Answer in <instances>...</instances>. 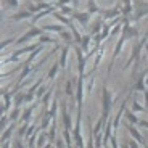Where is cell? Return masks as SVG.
Wrapping results in <instances>:
<instances>
[{
  "label": "cell",
  "mask_w": 148,
  "mask_h": 148,
  "mask_svg": "<svg viewBox=\"0 0 148 148\" xmlns=\"http://www.w3.org/2000/svg\"><path fill=\"white\" fill-rule=\"evenodd\" d=\"M44 32H45L44 27H39V26H29V29H27L26 32L21 34V36H19L18 39H16L15 45H23L24 42L31 40V39H34V37H40V36H44Z\"/></svg>",
  "instance_id": "1"
},
{
  "label": "cell",
  "mask_w": 148,
  "mask_h": 148,
  "mask_svg": "<svg viewBox=\"0 0 148 148\" xmlns=\"http://www.w3.org/2000/svg\"><path fill=\"white\" fill-rule=\"evenodd\" d=\"M147 15H148V0H134V15L130 19L134 23H137Z\"/></svg>",
  "instance_id": "2"
},
{
  "label": "cell",
  "mask_w": 148,
  "mask_h": 148,
  "mask_svg": "<svg viewBox=\"0 0 148 148\" xmlns=\"http://www.w3.org/2000/svg\"><path fill=\"white\" fill-rule=\"evenodd\" d=\"M100 16L103 18V21L116 19L119 16H122V7H113V8H108V10H100Z\"/></svg>",
  "instance_id": "3"
},
{
  "label": "cell",
  "mask_w": 148,
  "mask_h": 148,
  "mask_svg": "<svg viewBox=\"0 0 148 148\" xmlns=\"http://www.w3.org/2000/svg\"><path fill=\"white\" fill-rule=\"evenodd\" d=\"M90 16H92V13H89V11H74L71 18L79 21V24H81L82 27H87V23H89Z\"/></svg>",
  "instance_id": "4"
},
{
  "label": "cell",
  "mask_w": 148,
  "mask_h": 148,
  "mask_svg": "<svg viewBox=\"0 0 148 148\" xmlns=\"http://www.w3.org/2000/svg\"><path fill=\"white\" fill-rule=\"evenodd\" d=\"M34 18V13L29 10H23V11H18V13H13V15L8 16L10 21H23V19H32Z\"/></svg>",
  "instance_id": "5"
},
{
  "label": "cell",
  "mask_w": 148,
  "mask_h": 148,
  "mask_svg": "<svg viewBox=\"0 0 148 148\" xmlns=\"http://www.w3.org/2000/svg\"><path fill=\"white\" fill-rule=\"evenodd\" d=\"M55 11H56V5H53V7L47 8V10H42V11H39V13H36V15H34V18L31 19V24H29V26H36L37 21H39L40 18H44V16H47V15H53Z\"/></svg>",
  "instance_id": "6"
},
{
  "label": "cell",
  "mask_w": 148,
  "mask_h": 148,
  "mask_svg": "<svg viewBox=\"0 0 148 148\" xmlns=\"http://www.w3.org/2000/svg\"><path fill=\"white\" fill-rule=\"evenodd\" d=\"M90 40H92V36L90 34H85L84 37H82V40H81V44H79V47L84 50L85 53H87V58H89V55H90Z\"/></svg>",
  "instance_id": "7"
},
{
  "label": "cell",
  "mask_w": 148,
  "mask_h": 148,
  "mask_svg": "<svg viewBox=\"0 0 148 148\" xmlns=\"http://www.w3.org/2000/svg\"><path fill=\"white\" fill-rule=\"evenodd\" d=\"M71 45H64L60 52H61V56H60V66L61 68H66V61H68V52H69Z\"/></svg>",
  "instance_id": "8"
},
{
  "label": "cell",
  "mask_w": 148,
  "mask_h": 148,
  "mask_svg": "<svg viewBox=\"0 0 148 148\" xmlns=\"http://www.w3.org/2000/svg\"><path fill=\"white\" fill-rule=\"evenodd\" d=\"M87 11L95 15V13H100V7L97 5V0H89L87 2Z\"/></svg>",
  "instance_id": "9"
},
{
  "label": "cell",
  "mask_w": 148,
  "mask_h": 148,
  "mask_svg": "<svg viewBox=\"0 0 148 148\" xmlns=\"http://www.w3.org/2000/svg\"><path fill=\"white\" fill-rule=\"evenodd\" d=\"M45 29V32H48V31H52V32H61V31H64V26L63 24H48V26H42Z\"/></svg>",
  "instance_id": "10"
},
{
  "label": "cell",
  "mask_w": 148,
  "mask_h": 148,
  "mask_svg": "<svg viewBox=\"0 0 148 148\" xmlns=\"http://www.w3.org/2000/svg\"><path fill=\"white\" fill-rule=\"evenodd\" d=\"M74 7H69V5H63V7H60V13L61 15H64V16H73V13H74Z\"/></svg>",
  "instance_id": "11"
},
{
  "label": "cell",
  "mask_w": 148,
  "mask_h": 148,
  "mask_svg": "<svg viewBox=\"0 0 148 148\" xmlns=\"http://www.w3.org/2000/svg\"><path fill=\"white\" fill-rule=\"evenodd\" d=\"M39 42H40V44H58V39H53V37H48V36H40L39 37Z\"/></svg>",
  "instance_id": "12"
},
{
  "label": "cell",
  "mask_w": 148,
  "mask_h": 148,
  "mask_svg": "<svg viewBox=\"0 0 148 148\" xmlns=\"http://www.w3.org/2000/svg\"><path fill=\"white\" fill-rule=\"evenodd\" d=\"M69 3H71V7H73V0H56V2H55L56 8L63 7V5H69Z\"/></svg>",
  "instance_id": "13"
},
{
  "label": "cell",
  "mask_w": 148,
  "mask_h": 148,
  "mask_svg": "<svg viewBox=\"0 0 148 148\" xmlns=\"http://www.w3.org/2000/svg\"><path fill=\"white\" fill-rule=\"evenodd\" d=\"M15 42H16L15 39H7V40H3V42H2V45H0V47H2V50H3V48H7L10 44H15Z\"/></svg>",
  "instance_id": "14"
},
{
  "label": "cell",
  "mask_w": 148,
  "mask_h": 148,
  "mask_svg": "<svg viewBox=\"0 0 148 148\" xmlns=\"http://www.w3.org/2000/svg\"><path fill=\"white\" fill-rule=\"evenodd\" d=\"M58 64H60V63H55V64H53V68L50 69V73H48V77H53V76L56 74V71H58Z\"/></svg>",
  "instance_id": "15"
},
{
  "label": "cell",
  "mask_w": 148,
  "mask_h": 148,
  "mask_svg": "<svg viewBox=\"0 0 148 148\" xmlns=\"http://www.w3.org/2000/svg\"><path fill=\"white\" fill-rule=\"evenodd\" d=\"M18 3H19L18 0H8V7H10V8H16V7H18Z\"/></svg>",
  "instance_id": "16"
},
{
  "label": "cell",
  "mask_w": 148,
  "mask_h": 148,
  "mask_svg": "<svg viewBox=\"0 0 148 148\" xmlns=\"http://www.w3.org/2000/svg\"><path fill=\"white\" fill-rule=\"evenodd\" d=\"M77 5H79V0H73V7L77 8Z\"/></svg>",
  "instance_id": "17"
},
{
  "label": "cell",
  "mask_w": 148,
  "mask_h": 148,
  "mask_svg": "<svg viewBox=\"0 0 148 148\" xmlns=\"http://www.w3.org/2000/svg\"><path fill=\"white\" fill-rule=\"evenodd\" d=\"M145 50H147V52H148V45H145Z\"/></svg>",
  "instance_id": "18"
}]
</instances>
